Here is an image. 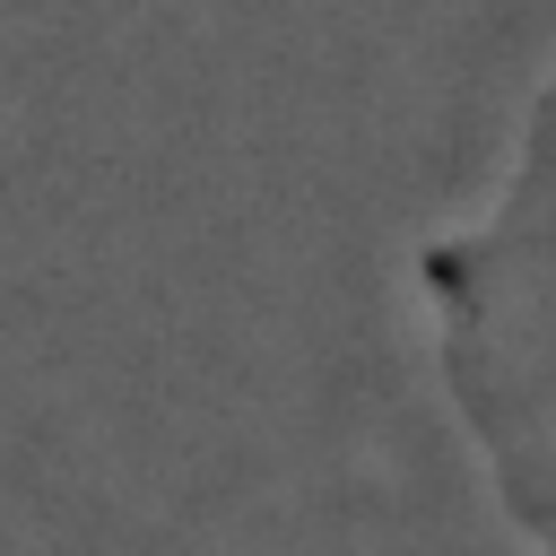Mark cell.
<instances>
[{"label": "cell", "mask_w": 556, "mask_h": 556, "mask_svg": "<svg viewBox=\"0 0 556 556\" xmlns=\"http://www.w3.org/2000/svg\"><path fill=\"white\" fill-rule=\"evenodd\" d=\"M417 321L513 556H556V0L486 182L417 252Z\"/></svg>", "instance_id": "1"}]
</instances>
